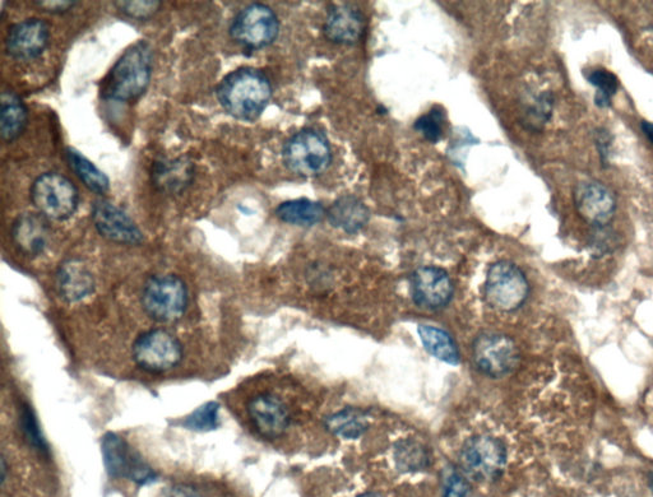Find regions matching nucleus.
Segmentation results:
<instances>
[{
  "mask_svg": "<svg viewBox=\"0 0 653 497\" xmlns=\"http://www.w3.org/2000/svg\"><path fill=\"white\" fill-rule=\"evenodd\" d=\"M221 108L240 122H256L270 104L272 86L256 68H239L222 78L216 88Z\"/></svg>",
  "mask_w": 653,
  "mask_h": 497,
  "instance_id": "f257e3e1",
  "label": "nucleus"
},
{
  "mask_svg": "<svg viewBox=\"0 0 653 497\" xmlns=\"http://www.w3.org/2000/svg\"><path fill=\"white\" fill-rule=\"evenodd\" d=\"M154 57L146 41L129 46L106 74L100 95L106 101L132 102L140 99L150 86Z\"/></svg>",
  "mask_w": 653,
  "mask_h": 497,
  "instance_id": "f03ea898",
  "label": "nucleus"
},
{
  "mask_svg": "<svg viewBox=\"0 0 653 497\" xmlns=\"http://www.w3.org/2000/svg\"><path fill=\"white\" fill-rule=\"evenodd\" d=\"M282 160L291 173L314 178L324 173L332 161L330 142L316 129H303L287 139Z\"/></svg>",
  "mask_w": 653,
  "mask_h": 497,
  "instance_id": "7ed1b4c3",
  "label": "nucleus"
},
{
  "mask_svg": "<svg viewBox=\"0 0 653 497\" xmlns=\"http://www.w3.org/2000/svg\"><path fill=\"white\" fill-rule=\"evenodd\" d=\"M37 212L46 220H69L80 206V192L71 180L55 171L37 176L30 189Z\"/></svg>",
  "mask_w": 653,
  "mask_h": 497,
  "instance_id": "20e7f679",
  "label": "nucleus"
},
{
  "mask_svg": "<svg viewBox=\"0 0 653 497\" xmlns=\"http://www.w3.org/2000/svg\"><path fill=\"white\" fill-rule=\"evenodd\" d=\"M484 295L490 308L512 313L525 305L530 295V283L516 264L499 260L486 273Z\"/></svg>",
  "mask_w": 653,
  "mask_h": 497,
  "instance_id": "39448f33",
  "label": "nucleus"
},
{
  "mask_svg": "<svg viewBox=\"0 0 653 497\" xmlns=\"http://www.w3.org/2000/svg\"><path fill=\"white\" fill-rule=\"evenodd\" d=\"M142 305L148 317L156 322H177L188 308L187 286L174 274H157L146 282Z\"/></svg>",
  "mask_w": 653,
  "mask_h": 497,
  "instance_id": "423d86ee",
  "label": "nucleus"
},
{
  "mask_svg": "<svg viewBox=\"0 0 653 497\" xmlns=\"http://www.w3.org/2000/svg\"><path fill=\"white\" fill-rule=\"evenodd\" d=\"M460 463L462 471L472 480L497 481L506 468V445L492 435L472 436L463 444Z\"/></svg>",
  "mask_w": 653,
  "mask_h": 497,
  "instance_id": "0eeeda50",
  "label": "nucleus"
},
{
  "mask_svg": "<svg viewBox=\"0 0 653 497\" xmlns=\"http://www.w3.org/2000/svg\"><path fill=\"white\" fill-rule=\"evenodd\" d=\"M280 22L270 7L253 3L235 16L230 26L231 39L249 50H261L275 43Z\"/></svg>",
  "mask_w": 653,
  "mask_h": 497,
  "instance_id": "6e6552de",
  "label": "nucleus"
},
{
  "mask_svg": "<svg viewBox=\"0 0 653 497\" xmlns=\"http://www.w3.org/2000/svg\"><path fill=\"white\" fill-rule=\"evenodd\" d=\"M133 359L148 373H165L180 364L183 346L174 334L164 329H151L134 342Z\"/></svg>",
  "mask_w": 653,
  "mask_h": 497,
  "instance_id": "1a4fd4ad",
  "label": "nucleus"
},
{
  "mask_svg": "<svg viewBox=\"0 0 653 497\" xmlns=\"http://www.w3.org/2000/svg\"><path fill=\"white\" fill-rule=\"evenodd\" d=\"M474 361L485 375L500 379L518 368L521 355L511 337L499 332H484L475 339Z\"/></svg>",
  "mask_w": 653,
  "mask_h": 497,
  "instance_id": "9d476101",
  "label": "nucleus"
},
{
  "mask_svg": "<svg viewBox=\"0 0 653 497\" xmlns=\"http://www.w3.org/2000/svg\"><path fill=\"white\" fill-rule=\"evenodd\" d=\"M106 471L110 477L127 478L138 485H148L156 481V473L133 449L122 436L108 433L101 443Z\"/></svg>",
  "mask_w": 653,
  "mask_h": 497,
  "instance_id": "9b49d317",
  "label": "nucleus"
},
{
  "mask_svg": "<svg viewBox=\"0 0 653 497\" xmlns=\"http://www.w3.org/2000/svg\"><path fill=\"white\" fill-rule=\"evenodd\" d=\"M578 215L594 229L608 227L618 203L613 190L597 180H583L573 193Z\"/></svg>",
  "mask_w": 653,
  "mask_h": 497,
  "instance_id": "f8f14e48",
  "label": "nucleus"
},
{
  "mask_svg": "<svg viewBox=\"0 0 653 497\" xmlns=\"http://www.w3.org/2000/svg\"><path fill=\"white\" fill-rule=\"evenodd\" d=\"M92 221L103 238L115 244L137 246L143 244L145 236L133 218L117 204L100 199L92 206Z\"/></svg>",
  "mask_w": 653,
  "mask_h": 497,
  "instance_id": "ddd939ff",
  "label": "nucleus"
},
{
  "mask_svg": "<svg viewBox=\"0 0 653 497\" xmlns=\"http://www.w3.org/2000/svg\"><path fill=\"white\" fill-rule=\"evenodd\" d=\"M455 287L448 273L438 267H420L411 276L412 300L420 308L439 310L451 303Z\"/></svg>",
  "mask_w": 653,
  "mask_h": 497,
  "instance_id": "4468645a",
  "label": "nucleus"
},
{
  "mask_svg": "<svg viewBox=\"0 0 653 497\" xmlns=\"http://www.w3.org/2000/svg\"><path fill=\"white\" fill-rule=\"evenodd\" d=\"M250 422L259 435L268 440L280 438L291 424L287 404L273 393H259L247 404Z\"/></svg>",
  "mask_w": 653,
  "mask_h": 497,
  "instance_id": "2eb2a0df",
  "label": "nucleus"
},
{
  "mask_svg": "<svg viewBox=\"0 0 653 497\" xmlns=\"http://www.w3.org/2000/svg\"><path fill=\"white\" fill-rule=\"evenodd\" d=\"M50 43L48 22L27 18L13 25L6 37V51L18 62H30L45 53Z\"/></svg>",
  "mask_w": 653,
  "mask_h": 497,
  "instance_id": "dca6fc26",
  "label": "nucleus"
},
{
  "mask_svg": "<svg viewBox=\"0 0 653 497\" xmlns=\"http://www.w3.org/2000/svg\"><path fill=\"white\" fill-rule=\"evenodd\" d=\"M324 36L338 45H355L359 43L365 31V18L358 8L350 4L332 7L326 22Z\"/></svg>",
  "mask_w": 653,
  "mask_h": 497,
  "instance_id": "f3484780",
  "label": "nucleus"
},
{
  "mask_svg": "<svg viewBox=\"0 0 653 497\" xmlns=\"http://www.w3.org/2000/svg\"><path fill=\"white\" fill-rule=\"evenodd\" d=\"M196 166L187 156L161 159L152 165L151 178L157 190L165 194H180L193 183Z\"/></svg>",
  "mask_w": 653,
  "mask_h": 497,
  "instance_id": "a211bd4d",
  "label": "nucleus"
},
{
  "mask_svg": "<svg viewBox=\"0 0 653 497\" xmlns=\"http://www.w3.org/2000/svg\"><path fill=\"white\" fill-rule=\"evenodd\" d=\"M50 229L40 213L25 212L13 222L12 238L23 254L36 257L44 253L49 243Z\"/></svg>",
  "mask_w": 653,
  "mask_h": 497,
  "instance_id": "6ab92c4d",
  "label": "nucleus"
},
{
  "mask_svg": "<svg viewBox=\"0 0 653 497\" xmlns=\"http://www.w3.org/2000/svg\"><path fill=\"white\" fill-rule=\"evenodd\" d=\"M95 278L86 264L78 259H69L60 264L57 272L59 295L68 303H78L94 294Z\"/></svg>",
  "mask_w": 653,
  "mask_h": 497,
  "instance_id": "aec40b11",
  "label": "nucleus"
},
{
  "mask_svg": "<svg viewBox=\"0 0 653 497\" xmlns=\"http://www.w3.org/2000/svg\"><path fill=\"white\" fill-rule=\"evenodd\" d=\"M327 218L335 229L356 234L368 225L370 212L354 195H342L327 211Z\"/></svg>",
  "mask_w": 653,
  "mask_h": 497,
  "instance_id": "412c9836",
  "label": "nucleus"
},
{
  "mask_svg": "<svg viewBox=\"0 0 653 497\" xmlns=\"http://www.w3.org/2000/svg\"><path fill=\"white\" fill-rule=\"evenodd\" d=\"M29 111L20 96L4 91L0 96V133L3 141L13 142L25 132Z\"/></svg>",
  "mask_w": 653,
  "mask_h": 497,
  "instance_id": "4be33fe9",
  "label": "nucleus"
},
{
  "mask_svg": "<svg viewBox=\"0 0 653 497\" xmlns=\"http://www.w3.org/2000/svg\"><path fill=\"white\" fill-rule=\"evenodd\" d=\"M275 215L285 224L312 227L319 224L327 216V211L321 203L301 198L281 203L276 208Z\"/></svg>",
  "mask_w": 653,
  "mask_h": 497,
  "instance_id": "5701e85b",
  "label": "nucleus"
},
{
  "mask_svg": "<svg viewBox=\"0 0 653 497\" xmlns=\"http://www.w3.org/2000/svg\"><path fill=\"white\" fill-rule=\"evenodd\" d=\"M67 164L74 175L86 185L87 189L99 195H104L110 189L108 175L103 173L95 164L78 152L76 148L68 147L66 153Z\"/></svg>",
  "mask_w": 653,
  "mask_h": 497,
  "instance_id": "b1692460",
  "label": "nucleus"
},
{
  "mask_svg": "<svg viewBox=\"0 0 653 497\" xmlns=\"http://www.w3.org/2000/svg\"><path fill=\"white\" fill-rule=\"evenodd\" d=\"M419 336L426 351L449 365L460 364V352L451 334L433 325H420Z\"/></svg>",
  "mask_w": 653,
  "mask_h": 497,
  "instance_id": "393cba45",
  "label": "nucleus"
},
{
  "mask_svg": "<svg viewBox=\"0 0 653 497\" xmlns=\"http://www.w3.org/2000/svg\"><path fill=\"white\" fill-rule=\"evenodd\" d=\"M324 425L331 434L347 440L359 439L369 430V421L365 413L353 407L328 416Z\"/></svg>",
  "mask_w": 653,
  "mask_h": 497,
  "instance_id": "a878e982",
  "label": "nucleus"
},
{
  "mask_svg": "<svg viewBox=\"0 0 653 497\" xmlns=\"http://www.w3.org/2000/svg\"><path fill=\"white\" fill-rule=\"evenodd\" d=\"M396 467L402 473L424 471L429 467L430 455L425 445L414 439L397 441L393 452Z\"/></svg>",
  "mask_w": 653,
  "mask_h": 497,
  "instance_id": "bb28decb",
  "label": "nucleus"
},
{
  "mask_svg": "<svg viewBox=\"0 0 653 497\" xmlns=\"http://www.w3.org/2000/svg\"><path fill=\"white\" fill-rule=\"evenodd\" d=\"M585 76L587 82L596 87L595 105L597 108H611L613 97L617 95L620 86L618 77L606 68H592L585 73Z\"/></svg>",
  "mask_w": 653,
  "mask_h": 497,
  "instance_id": "cd10ccee",
  "label": "nucleus"
},
{
  "mask_svg": "<svg viewBox=\"0 0 653 497\" xmlns=\"http://www.w3.org/2000/svg\"><path fill=\"white\" fill-rule=\"evenodd\" d=\"M220 406L216 402H208L197 408L184 420V426L193 431H212L220 425Z\"/></svg>",
  "mask_w": 653,
  "mask_h": 497,
  "instance_id": "c85d7f7f",
  "label": "nucleus"
},
{
  "mask_svg": "<svg viewBox=\"0 0 653 497\" xmlns=\"http://www.w3.org/2000/svg\"><path fill=\"white\" fill-rule=\"evenodd\" d=\"M444 114L442 110L432 109L430 113L416 120L414 128L426 141L438 143L443 137Z\"/></svg>",
  "mask_w": 653,
  "mask_h": 497,
  "instance_id": "c756f323",
  "label": "nucleus"
},
{
  "mask_svg": "<svg viewBox=\"0 0 653 497\" xmlns=\"http://www.w3.org/2000/svg\"><path fill=\"white\" fill-rule=\"evenodd\" d=\"M21 426L23 434H25L27 440L30 441V444L34 445V447L39 449L40 452H48V445H46V441L40 433L39 424H37L34 412H32L27 404L22 407Z\"/></svg>",
  "mask_w": 653,
  "mask_h": 497,
  "instance_id": "7c9ffc66",
  "label": "nucleus"
},
{
  "mask_svg": "<svg viewBox=\"0 0 653 497\" xmlns=\"http://www.w3.org/2000/svg\"><path fill=\"white\" fill-rule=\"evenodd\" d=\"M115 4L125 16L140 21L150 20L161 7L160 2H117Z\"/></svg>",
  "mask_w": 653,
  "mask_h": 497,
  "instance_id": "2f4dec72",
  "label": "nucleus"
},
{
  "mask_svg": "<svg viewBox=\"0 0 653 497\" xmlns=\"http://www.w3.org/2000/svg\"><path fill=\"white\" fill-rule=\"evenodd\" d=\"M553 96L550 94H543L537 97L535 105L532 106L530 116L531 122L534 125H543L550 119L553 113Z\"/></svg>",
  "mask_w": 653,
  "mask_h": 497,
  "instance_id": "473e14b6",
  "label": "nucleus"
},
{
  "mask_svg": "<svg viewBox=\"0 0 653 497\" xmlns=\"http://www.w3.org/2000/svg\"><path fill=\"white\" fill-rule=\"evenodd\" d=\"M470 485L466 478L456 471L447 477L444 486V497H466L469 495Z\"/></svg>",
  "mask_w": 653,
  "mask_h": 497,
  "instance_id": "72a5a7b5",
  "label": "nucleus"
},
{
  "mask_svg": "<svg viewBox=\"0 0 653 497\" xmlns=\"http://www.w3.org/2000/svg\"><path fill=\"white\" fill-rule=\"evenodd\" d=\"M595 145L599 151L602 166H608L611 155V145H613V136L608 129L597 128L594 133Z\"/></svg>",
  "mask_w": 653,
  "mask_h": 497,
  "instance_id": "f704fd0d",
  "label": "nucleus"
},
{
  "mask_svg": "<svg viewBox=\"0 0 653 497\" xmlns=\"http://www.w3.org/2000/svg\"><path fill=\"white\" fill-rule=\"evenodd\" d=\"M41 11L48 13H64L76 6V2H67V0H41L35 3Z\"/></svg>",
  "mask_w": 653,
  "mask_h": 497,
  "instance_id": "c9c22d12",
  "label": "nucleus"
},
{
  "mask_svg": "<svg viewBox=\"0 0 653 497\" xmlns=\"http://www.w3.org/2000/svg\"><path fill=\"white\" fill-rule=\"evenodd\" d=\"M168 497H201L198 492L189 486H178L171 490Z\"/></svg>",
  "mask_w": 653,
  "mask_h": 497,
  "instance_id": "e433bc0d",
  "label": "nucleus"
},
{
  "mask_svg": "<svg viewBox=\"0 0 653 497\" xmlns=\"http://www.w3.org/2000/svg\"><path fill=\"white\" fill-rule=\"evenodd\" d=\"M641 130L642 133L645 134L646 138L648 139V141H650L651 145L653 146V124L647 122V120H642Z\"/></svg>",
  "mask_w": 653,
  "mask_h": 497,
  "instance_id": "4c0bfd02",
  "label": "nucleus"
},
{
  "mask_svg": "<svg viewBox=\"0 0 653 497\" xmlns=\"http://www.w3.org/2000/svg\"><path fill=\"white\" fill-rule=\"evenodd\" d=\"M358 497H383L378 494H373V492H368V494L359 495Z\"/></svg>",
  "mask_w": 653,
  "mask_h": 497,
  "instance_id": "58836bf2",
  "label": "nucleus"
},
{
  "mask_svg": "<svg viewBox=\"0 0 653 497\" xmlns=\"http://www.w3.org/2000/svg\"><path fill=\"white\" fill-rule=\"evenodd\" d=\"M650 486H651V489L653 491V472L651 473V476H650Z\"/></svg>",
  "mask_w": 653,
  "mask_h": 497,
  "instance_id": "ea45409f",
  "label": "nucleus"
}]
</instances>
